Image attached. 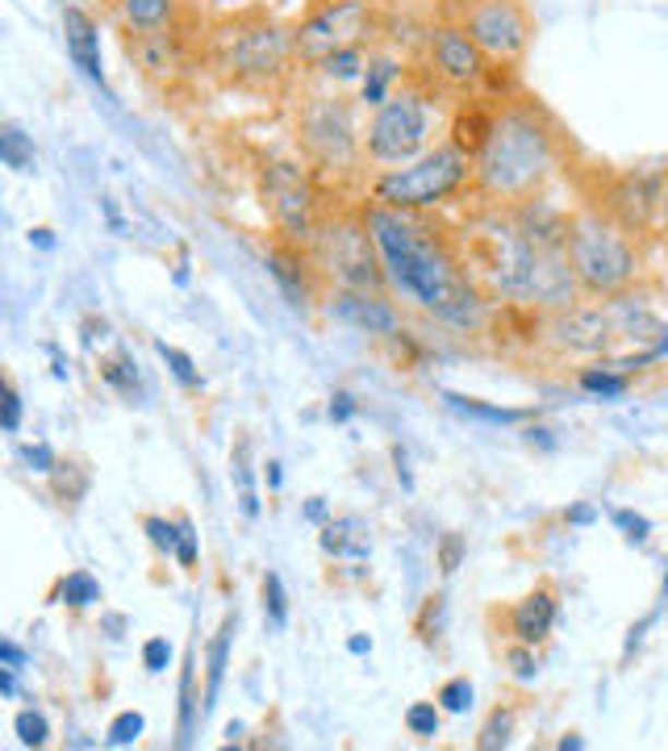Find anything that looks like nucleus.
I'll return each mask as SVG.
<instances>
[{
  "mask_svg": "<svg viewBox=\"0 0 668 751\" xmlns=\"http://www.w3.org/2000/svg\"><path fill=\"white\" fill-rule=\"evenodd\" d=\"M368 230L377 238V251L389 272V284L430 313L434 322L452 330H480L489 297L477 288L464 247L443 226L414 210H389V205H363Z\"/></svg>",
  "mask_w": 668,
  "mask_h": 751,
  "instance_id": "obj_1",
  "label": "nucleus"
},
{
  "mask_svg": "<svg viewBox=\"0 0 668 751\" xmlns=\"http://www.w3.org/2000/svg\"><path fill=\"white\" fill-rule=\"evenodd\" d=\"M551 167H556V134H551V121L539 114V105L530 100L498 105L493 134L473 164L480 196L501 205L530 201L551 176Z\"/></svg>",
  "mask_w": 668,
  "mask_h": 751,
  "instance_id": "obj_2",
  "label": "nucleus"
},
{
  "mask_svg": "<svg viewBox=\"0 0 668 751\" xmlns=\"http://www.w3.org/2000/svg\"><path fill=\"white\" fill-rule=\"evenodd\" d=\"M564 251H569L573 276L585 297H606V301L622 297L631 281L640 276V251H635L631 235L597 205H585L569 217Z\"/></svg>",
  "mask_w": 668,
  "mask_h": 751,
  "instance_id": "obj_3",
  "label": "nucleus"
},
{
  "mask_svg": "<svg viewBox=\"0 0 668 751\" xmlns=\"http://www.w3.org/2000/svg\"><path fill=\"white\" fill-rule=\"evenodd\" d=\"M297 63V43L293 29L276 22L272 13H242L217 34V68L226 71L230 84L239 88H276Z\"/></svg>",
  "mask_w": 668,
  "mask_h": 751,
  "instance_id": "obj_4",
  "label": "nucleus"
},
{
  "mask_svg": "<svg viewBox=\"0 0 668 751\" xmlns=\"http://www.w3.org/2000/svg\"><path fill=\"white\" fill-rule=\"evenodd\" d=\"M473 180V159L464 151H455L452 142L430 146L427 155H418L406 167H389L372 180V201L389 210H434L443 201H452L460 188Z\"/></svg>",
  "mask_w": 668,
  "mask_h": 751,
  "instance_id": "obj_5",
  "label": "nucleus"
},
{
  "mask_svg": "<svg viewBox=\"0 0 668 751\" xmlns=\"http://www.w3.org/2000/svg\"><path fill=\"white\" fill-rule=\"evenodd\" d=\"M430 126H434V105L422 84H406L372 109L363 126V159L377 167H406L418 155L430 151Z\"/></svg>",
  "mask_w": 668,
  "mask_h": 751,
  "instance_id": "obj_6",
  "label": "nucleus"
},
{
  "mask_svg": "<svg viewBox=\"0 0 668 751\" xmlns=\"http://www.w3.org/2000/svg\"><path fill=\"white\" fill-rule=\"evenodd\" d=\"M318 267L326 272V281H334L338 288H372L384 293L389 272L377 251V238L368 230V217L359 213H331L318 222V235L310 242Z\"/></svg>",
  "mask_w": 668,
  "mask_h": 751,
  "instance_id": "obj_7",
  "label": "nucleus"
},
{
  "mask_svg": "<svg viewBox=\"0 0 668 751\" xmlns=\"http://www.w3.org/2000/svg\"><path fill=\"white\" fill-rule=\"evenodd\" d=\"M381 17L372 0H318L306 9V17L293 25V43H297V63L318 68L322 59H331L338 50H356L377 43Z\"/></svg>",
  "mask_w": 668,
  "mask_h": 751,
  "instance_id": "obj_8",
  "label": "nucleus"
},
{
  "mask_svg": "<svg viewBox=\"0 0 668 751\" xmlns=\"http://www.w3.org/2000/svg\"><path fill=\"white\" fill-rule=\"evenodd\" d=\"M297 139L318 171H356L363 159V130H356V114L343 96H306Z\"/></svg>",
  "mask_w": 668,
  "mask_h": 751,
  "instance_id": "obj_9",
  "label": "nucleus"
},
{
  "mask_svg": "<svg viewBox=\"0 0 668 751\" xmlns=\"http://www.w3.org/2000/svg\"><path fill=\"white\" fill-rule=\"evenodd\" d=\"M460 25L489 55V63H505V68H518L535 38V22L523 0H468Z\"/></svg>",
  "mask_w": 668,
  "mask_h": 751,
  "instance_id": "obj_10",
  "label": "nucleus"
},
{
  "mask_svg": "<svg viewBox=\"0 0 668 751\" xmlns=\"http://www.w3.org/2000/svg\"><path fill=\"white\" fill-rule=\"evenodd\" d=\"M263 196H267V213L276 222V235L310 247L313 235H318V222H322L310 171L288 164V159H272L263 167Z\"/></svg>",
  "mask_w": 668,
  "mask_h": 751,
  "instance_id": "obj_11",
  "label": "nucleus"
},
{
  "mask_svg": "<svg viewBox=\"0 0 668 751\" xmlns=\"http://www.w3.org/2000/svg\"><path fill=\"white\" fill-rule=\"evenodd\" d=\"M427 68L434 84L452 93H477L489 80V55L473 43V34L460 22H443L427 34Z\"/></svg>",
  "mask_w": 668,
  "mask_h": 751,
  "instance_id": "obj_12",
  "label": "nucleus"
},
{
  "mask_svg": "<svg viewBox=\"0 0 668 751\" xmlns=\"http://www.w3.org/2000/svg\"><path fill=\"white\" fill-rule=\"evenodd\" d=\"M665 180L668 171H644V167H631L615 176L601 201H594L601 213H610L627 235H647L656 222H660V201H665Z\"/></svg>",
  "mask_w": 668,
  "mask_h": 751,
  "instance_id": "obj_13",
  "label": "nucleus"
},
{
  "mask_svg": "<svg viewBox=\"0 0 668 751\" xmlns=\"http://www.w3.org/2000/svg\"><path fill=\"white\" fill-rule=\"evenodd\" d=\"M548 338L569 355H606L619 343V330L606 306H569L551 313Z\"/></svg>",
  "mask_w": 668,
  "mask_h": 751,
  "instance_id": "obj_14",
  "label": "nucleus"
},
{
  "mask_svg": "<svg viewBox=\"0 0 668 751\" xmlns=\"http://www.w3.org/2000/svg\"><path fill=\"white\" fill-rule=\"evenodd\" d=\"M331 313L338 322L363 330V334H377V338H402L406 334L397 306L372 288H338L331 297Z\"/></svg>",
  "mask_w": 668,
  "mask_h": 751,
  "instance_id": "obj_15",
  "label": "nucleus"
},
{
  "mask_svg": "<svg viewBox=\"0 0 668 751\" xmlns=\"http://www.w3.org/2000/svg\"><path fill=\"white\" fill-rule=\"evenodd\" d=\"M267 272L276 276V284L288 293L293 306H310L318 297V288L326 281V272L318 267L310 247L301 242H288V238H276V247L267 251Z\"/></svg>",
  "mask_w": 668,
  "mask_h": 751,
  "instance_id": "obj_16",
  "label": "nucleus"
},
{
  "mask_svg": "<svg viewBox=\"0 0 668 751\" xmlns=\"http://www.w3.org/2000/svg\"><path fill=\"white\" fill-rule=\"evenodd\" d=\"M556 618H560V597H556L551 585H544L505 610V634H510V643L539 647V643H548Z\"/></svg>",
  "mask_w": 668,
  "mask_h": 751,
  "instance_id": "obj_17",
  "label": "nucleus"
},
{
  "mask_svg": "<svg viewBox=\"0 0 668 751\" xmlns=\"http://www.w3.org/2000/svg\"><path fill=\"white\" fill-rule=\"evenodd\" d=\"M63 43H68V55L72 63L93 84L105 88V68H100V34H96L93 13H84L80 4H63Z\"/></svg>",
  "mask_w": 668,
  "mask_h": 751,
  "instance_id": "obj_18",
  "label": "nucleus"
},
{
  "mask_svg": "<svg viewBox=\"0 0 668 751\" xmlns=\"http://www.w3.org/2000/svg\"><path fill=\"white\" fill-rule=\"evenodd\" d=\"M322 551L331 560H368L372 556V526L363 522L359 514H338L331 522H322Z\"/></svg>",
  "mask_w": 668,
  "mask_h": 751,
  "instance_id": "obj_19",
  "label": "nucleus"
},
{
  "mask_svg": "<svg viewBox=\"0 0 668 751\" xmlns=\"http://www.w3.org/2000/svg\"><path fill=\"white\" fill-rule=\"evenodd\" d=\"M47 485H50L55 505H59V510H68V514H75V510H80V501H84L88 489H93V468H88V460L68 455V460H59V464L47 472Z\"/></svg>",
  "mask_w": 668,
  "mask_h": 751,
  "instance_id": "obj_20",
  "label": "nucleus"
},
{
  "mask_svg": "<svg viewBox=\"0 0 668 751\" xmlns=\"http://www.w3.org/2000/svg\"><path fill=\"white\" fill-rule=\"evenodd\" d=\"M493 118H498V109H485L480 100H468V105H460V114L452 118V146L455 151H464L473 164H477V155L485 151V142H489V134H493Z\"/></svg>",
  "mask_w": 668,
  "mask_h": 751,
  "instance_id": "obj_21",
  "label": "nucleus"
},
{
  "mask_svg": "<svg viewBox=\"0 0 668 751\" xmlns=\"http://www.w3.org/2000/svg\"><path fill=\"white\" fill-rule=\"evenodd\" d=\"M130 34H159L180 17V0H114Z\"/></svg>",
  "mask_w": 668,
  "mask_h": 751,
  "instance_id": "obj_22",
  "label": "nucleus"
},
{
  "mask_svg": "<svg viewBox=\"0 0 668 751\" xmlns=\"http://www.w3.org/2000/svg\"><path fill=\"white\" fill-rule=\"evenodd\" d=\"M230 639H235V613L222 618L217 634L210 639V652H205V714L214 710L222 681H226V664H230Z\"/></svg>",
  "mask_w": 668,
  "mask_h": 751,
  "instance_id": "obj_23",
  "label": "nucleus"
},
{
  "mask_svg": "<svg viewBox=\"0 0 668 751\" xmlns=\"http://www.w3.org/2000/svg\"><path fill=\"white\" fill-rule=\"evenodd\" d=\"M397 80H402V63L389 59V55H372L363 80H359V100H363L368 109H377V105H384V100L393 96V84H397Z\"/></svg>",
  "mask_w": 668,
  "mask_h": 751,
  "instance_id": "obj_24",
  "label": "nucleus"
},
{
  "mask_svg": "<svg viewBox=\"0 0 668 751\" xmlns=\"http://www.w3.org/2000/svg\"><path fill=\"white\" fill-rule=\"evenodd\" d=\"M50 601H63V606H72V610H88V606H96V601H100V585H96L93 572L75 568V572H68V576L55 585Z\"/></svg>",
  "mask_w": 668,
  "mask_h": 751,
  "instance_id": "obj_25",
  "label": "nucleus"
},
{
  "mask_svg": "<svg viewBox=\"0 0 668 751\" xmlns=\"http://www.w3.org/2000/svg\"><path fill=\"white\" fill-rule=\"evenodd\" d=\"M0 159H4V167H13V171H34V164H38V151H34V142H29V134H25L17 121H4L0 126Z\"/></svg>",
  "mask_w": 668,
  "mask_h": 751,
  "instance_id": "obj_26",
  "label": "nucleus"
},
{
  "mask_svg": "<svg viewBox=\"0 0 668 751\" xmlns=\"http://www.w3.org/2000/svg\"><path fill=\"white\" fill-rule=\"evenodd\" d=\"M443 401L452 405L455 414L477 418V422H489V426H514V422H523L526 418L523 409H505V405H489V401H477V397H460V393H443Z\"/></svg>",
  "mask_w": 668,
  "mask_h": 751,
  "instance_id": "obj_27",
  "label": "nucleus"
},
{
  "mask_svg": "<svg viewBox=\"0 0 668 751\" xmlns=\"http://www.w3.org/2000/svg\"><path fill=\"white\" fill-rule=\"evenodd\" d=\"M368 59H372V50H368V47L338 50V55H331V59H322V63H318L313 71H318L322 80H331V84H351V80H363Z\"/></svg>",
  "mask_w": 668,
  "mask_h": 751,
  "instance_id": "obj_28",
  "label": "nucleus"
},
{
  "mask_svg": "<svg viewBox=\"0 0 668 751\" xmlns=\"http://www.w3.org/2000/svg\"><path fill=\"white\" fill-rule=\"evenodd\" d=\"M230 468H235V485H239V505L247 517L260 514V497H255V472H251V443L239 439L235 455H230Z\"/></svg>",
  "mask_w": 668,
  "mask_h": 751,
  "instance_id": "obj_29",
  "label": "nucleus"
},
{
  "mask_svg": "<svg viewBox=\"0 0 668 751\" xmlns=\"http://www.w3.org/2000/svg\"><path fill=\"white\" fill-rule=\"evenodd\" d=\"M576 384H581V393H589V397L619 401L631 380H627L622 368H585V372L576 376Z\"/></svg>",
  "mask_w": 668,
  "mask_h": 751,
  "instance_id": "obj_30",
  "label": "nucleus"
},
{
  "mask_svg": "<svg viewBox=\"0 0 668 751\" xmlns=\"http://www.w3.org/2000/svg\"><path fill=\"white\" fill-rule=\"evenodd\" d=\"M443 610H448V601H443V593H430L427 601L418 606V618H414V634H418V643L422 647H439V639H443Z\"/></svg>",
  "mask_w": 668,
  "mask_h": 751,
  "instance_id": "obj_31",
  "label": "nucleus"
},
{
  "mask_svg": "<svg viewBox=\"0 0 668 751\" xmlns=\"http://www.w3.org/2000/svg\"><path fill=\"white\" fill-rule=\"evenodd\" d=\"M514 723H518L514 705H498V710H493V714L485 718V727L477 730V748H480V751L510 748V735H514Z\"/></svg>",
  "mask_w": 668,
  "mask_h": 751,
  "instance_id": "obj_32",
  "label": "nucleus"
},
{
  "mask_svg": "<svg viewBox=\"0 0 668 751\" xmlns=\"http://www.w3.org/2000/svg\"><path fill=\"white\" fill-rule=\"evenodd\" d=\"M146 730V718L139 714V710H121L118 718L109 723V730H105V743L109 748H130V743H139Z\"/></svg>",
  "mask_w": 668,
  "mask_h": 751,
  "instance_id": "obj_33",
  "label": "nucleus"
},
{
  "mask_svg": "<svg viewBox=\"0 0 668 751\" xmlns=\"http://www.w3.org/2000/svg\"><path fill=\"white\" fill-rule=\"evenodd\" d=\"M263 613L272 627H288V593H285V581L276 572H263Z\"/></svg>",
  "mask_w": 668,
  "mask_h": 751,
  "instance_id": "obj_34",
  "label": "nucleus"
},
{
  "mask_svg": "<svg viewBox=\"0 0 668 751\" xmlns=\"http://www.w3.org/2000/svg\"><path fill=\"white\" fill-rule=\"evenodd\" d=\"M196 672H192V659L184 664V677H180V748L192 739V727H196Z\"/></svg>",
  "mask_w": 668,
  "mask_h": 751,
  "instance_id": "obj_35",
  "label": "nucleus"
},
{
  "mask_svg": "<svg viewBox=\"0 0 668 751\" xmlns=\"http://www.w3.org/2000/svg\"><path fill=\"white\" fill-rule=\"evenodd\" d=\"M155 351H159V359H164L167 368H171V376L184 384V389H201V372H196V363H192L189 351H180V347H171V343H155Z\"/></svg>",
  "mask_w": 668,
  "mask_h": 751,
  "instance_id": "obj_36",
  "label": "nucleus"
},
{
  "mask_svg": "<svg viewBox=\"0 0 668 751\" xmlns=\"http://www.w3.org/2000/svg\"><path fill=\"white\" fill-rule=\"evenodd\" d=\"M100 376H105V384H114L118 393H126V397H134V389H139V372H134V359L121 351L114 355V359H105L100 363Z\"/></svg>",
  "mask_w": 668,
  "mask_h": 751,
  "instance_id": "obj_37",
  "label": "nucleus"
},
{
  "mask_svg": "<svg viewBox=\"0 0 668 751\" xmlns=\"http://www.w3.org/2000/svg\"><path fill=\"white\" fill-rule=\"evenodd\" d=\"M473 681L468 677H452V681L439 684V693H434V702L443 705V714H464V710H473Z\"/></svg>",
  "mask_w": 668,
  "mask_h": 751,
  "instance_id": "obj_38",
  "label": "nucleus"
},
{
  "mask_svg": "<svg viewBox=\"0 0 668 751\" xmlns=\"http://www.w3.org/2000/svg\"><path fill=\"white\" fill-rule=\"evenodd\" d=\"M439 714H443L439 702H414L406 710V730L418 735V739H434L439 735Z\"/></svg>",
  "mask_w": 668,
  "mask_h": 751,
  "instance_id": "obj_39",
  "label": "nucleus"
},
{
  "mask_svg": "<svg viewBox=\"0 0 668 751\" xmlns=\"http://www.w3.org/2000/svg\"><path fill=\"white\" fill-rule=\"evenodd\" d=\"M464 556H468L464 535H455V531L439 535V543H434V563H439V572H443V576H455V572H460V563H464Z\"/></svg>",
  "mask_w": 668,
  "mask_h": 751,
  "instance_id": "obj_40",
  "label": "nucleus"
},
{
  "mask_svg": "<svg viewBox=\"0 0 668 751\" xmlns=\"http://www.w3.org/2000/svg\"><path fill=\"white\" fill-rule=\"evenodd\" d=\"M13 730H17V739H22L25 748H43L50 739V723L43 710H22V714L13 718Z\"/></svg>",
  "mask_w": 668,
  "mask_h": 751,
  "instance_id": "obj_41",
  "label": "nucleus"
},
{
  "mask_svg": "<svg viewBox=\"0 0 668 751\" xmlns=\"http://www.w3.org/2000/svg\"><path fill=\"white\" fill-rule=\"evenodd\" d=\"M143 531H146V539H151V547H155L159 556H176V539H180L176 522L151 514V517H143Z\"/></svg>",
  "mask_w": 668,
  "mask_h": 751,
  "instance_id": "obj_42",
  "label": "nucleus"
},
{
  "mask_svg": "<svg viewBox=\"0 0 668 751\" xmlns=\"http://www.w3.org/2000/svg\"><path fill=\"white\" fill-rule=\"evenodd\" d=\"M505 664H510L514 681H535V677H539V656H535V647H526V643H510V647H505Z\"/></svg>",
  "mask_w": 668,
  "mask_h": 751,
  "instance_id": "obj_43",
  "label": "nucleus"
},
{
  "mask_svg": "<svg viewBox=\"0 0 668 751\" xmlns=\"http://www.w3.org/2000/svg\"><path fill=\"white\" fill-rule=\"evenodd\" d=\"M176 531H180V539H176V560H180V568H196V526H192L189 514L176 517Z\"/></svg>",
  "mask_w": 668,
  "mask_h": 751,
  "instance_id": "obj_44",
  "label": "nucleus"
},
{
  "mask_svg": "<svg viewBox=\"0 0 668 751\" xmlns=\"http://www.w3.org/2000/svg\"><path fill=\"white\" fill-rule=\"evenodd\" d=\"M4 434H17L22 430V393H17V380L4 376V414H0Z\"/></svg>",
  "mask_w": 668,
  "mask_h": 751,
  "instance_id": "obj_45",
  "label": "nucleus"
},
{
  "mask_svg": "<svg viewBox=\"0 0 668 751\" xmlns=\"http://www.w3.org/2000/svg\"><path fill=\"white\" fill-rule=\"evenodd\" d=\"M610 517H615V526H619L631 543H647V535H652V522H647L644 514H635V510H615Z\"/></svg>",
  "mask_w": 668,
  "mask_h": 751,
  "instance_id": "obj_46",
  "label": "nucleus"
},
{
  "mask_svg": "<svg viewBox=\"0 0 668 751\" xmlns=\"http://www.w3.org/2000/svg\"><path fill=\"white\" fill-rule=\"evenodd\" d=\"M22 464L29 472H43V476H47V472L59 464V455L50 451V443H25L22 446Z\"/></svg>",
  "mask_w": 668,
  "mask_h": 751,
  "instance_id": "obj_47",
  "label": "nucleus"
},
{
  "mask_svg": "<svg viewBox=\"0 0 668 751\" xmlns=\"http://www.w3.org/2000/svg\"><path fill=\"white\" fill-rule=\"evenodd\" d=\"M143 664H146V672H164L167 664H171V643L167 639H146L143 643Z\"/></svg>",
  "mask_w": 668,
  "mask_h": 751,
  "instance_id": "obj_48",
  "label": "nucleus"
},
{
  "mask_svg": "<svg viewBox=\"0 0 668 751\" xmlns=\"http://www.w3.org/2000/svg\"><path fill=\"white\" fill-rule=\"evenodd\" d=\"M351 414H356V397H351V393H334V397H331V418H334V422H347Z\"/></svg>",
  "mask_w": 668,
  "mask_h": 751,
  "instance_id": "obj_49",
  "label": "nucleus"
},
{
  "mask_svg": "<svg viewBox=\"0 0 668 751\" xmlns=\"http://www.w3.org/2000/svg\"><path fill=\"white\" fill-rule=\"evenodd\" d=\"M0 659H4V668H22L25 652L17 647V643H13V639H4V643H0Z\"/></svg>",
  "mask_w": 668,
  "mask_h": 751,
  "instance_id": "obj_50",
  "label": "nucleus"
},
{
  "mask_svg": "<svg viewBox=\"0 0 668 751\" xmlns=\"http://www.w3.org/2000/svg\"><path fill=\"white\" fill-rule=\"evenodd\" d=\"M347 652H351V656H368V652H372V639H368V634H351V639H347Z\"/></svg>",
  "mask_w": 668,
  "mask_h": 751,
  "instance_id": "obj_51",
  "label": "nucleus"
},
{
  "mask_svg": "<svg viewBox=\"0 0 668 751\" xmlns=\"http://www.w3.org/2000/svg\"><path fill=\"white\" fill-rule=\"evenodd\" d=\"M13 672H17V668H4V672H0V693H4V698H13V693H17V681H13Z\"/></svg>",
  "mask_w": 668,
  "mask_h": 751,
  "instance_id": "obj_52",
  "label": "nucleus"
},
{
  "mask_svg": "<svg viewBox=\"0 0 668 751\" xmlns=\"http://www.w3.org/2000/svg\"><path fill=\"white\" fill-rule=\"evenodd\" d=\"M569 522H576V526H589V522H594V510H589V505H576V510H569Z\"/></svg>",
  "mask_w": 668,
  "mask_h": 751,
  "instance_id": "obj_53",
  "label": "nucleus"
},
{
  "mask_svg": "<svg viewBox=\"0 0 668 751\" xmlns=\"http://www.w3.org/2000/svg\"><path fill=\"white\" fill-rule=\"evenodd\" d=\"M306 517H310V522H326V505H322V497H313L310 505H306Z\"/></svg>",
  "mask_w": 668,
  "mask_h": 751,
  "instance_id": "obj_54",
  "label": "nucleus"
},
{
  "mask_svg": "<svg viewBox=\"0 0 668 751\" xmlns=\"http://www.w3.org/2000/svg\"><path fill=\"white\" fill-rule=\"evenodd\" d=\"M29 242H38V247H47V251H50V247H55V238H50L47 226H38V230H29Z\"/></svg>",
  "mask_w": 668,
  "mask_h": 751,
  "instance_id": "obj_55",
  "label": "nucleus"
},
{
  "mask_svg": "<svg viewBox=\"0 0 668 751\" xmlns=\"http://www.w3.org/2000/svg\"><path fill=\"white\" fill-rule=\"evenodd\" d=\"M105 627H109V631H114V639H118V634L126 631V618H121V613H109V618H105Z\"/></svg>",
  "mask_w": 668,
  "mask_h": 751,
  "instance_id": "obj_56",
  "label": "nucleus"
},
{
  "mask_svg": "<svg viewBox=\"0 0 668 751\" xmlns=\"http://www.w3.org/2000/svg\"><path fill=\"white\" fill-rule=\"evenodd\" d=\"M556 748H560V751H581V748H585V743H581V739H576V735H564V739H560V743H556Z\"/></svg>",
  "mask_w": 668,
  "mask_h": 751,
  "instance_id": "obj_57",
  "label": "nucleus"
},
{
  "mask_svg": "<svg viewBox=\"0 0 668 751\" xmlns=\"http://www.w3.org/2000/svg\"><path fill=\"white\" fill-rule=\"evenodd\" d=\"M660 226H665V238H668V180H665V201H660Z\"/></svg>",
  "mask_w": 668,
  "mask_h": 751,
  "instance_id": "obj_58",
  "label": "nucleus"
},
{
  "mask_svg": "<svg viewBox=\"0 0 668 751\" xmlns=\"http://www.w3.org/2000/svg\"><path fill=\"white\" fill-rule=\"evenodd\" d=\"M267 485H272V489L281 485V464H267Z\"/></svg>",
  "mask_w": 668,
  "mask_h": 751,
  "instance_id": "obj_59",
  "label": "nucleus"
},
{
  "mask_svg": "<svg viewBox=\"0 0 668 751\" xmlns=\"http://www.w3.org/2000/svg\"><path fill=\"white\" fill-rule=\"evenodd\" d=\"M276 4H281V0H276Z\"/></svg>",
  "mask_w": 668,
  "mask_h": 751,
  "instance_id": "obj_60",
  "label": "nucleus"
}]
</instances>
